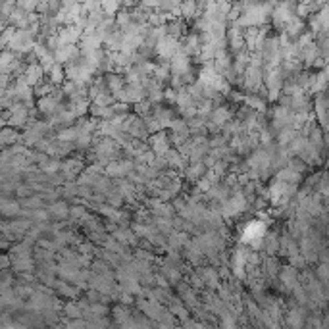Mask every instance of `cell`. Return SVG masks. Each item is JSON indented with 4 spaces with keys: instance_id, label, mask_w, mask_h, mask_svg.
I'll return each instance as SVG.
<instances>
[{
    "instance_id": "1",
    "label": "cell",
    "mask_w": 329,
    "mask_h": 329,
    "mask_svg": "<svg viewBox=\"0 0 329 329\" xmlns=\"http://www.w3.org/2000/svg\"><path fill=\"white\" fill-rule=\"evenodd\" d=\"M258 235H262V225L258 224H252L246 227V233H244V237L250 241V239H254V237H258Z\"/></svg>"
}]
</instances>
